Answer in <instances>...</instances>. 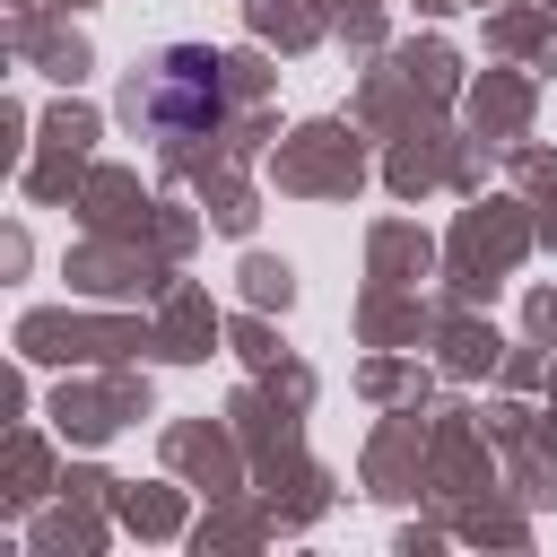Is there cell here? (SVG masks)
I'll list each match as a JSON object with an SVG mask.
<instances>
[{"instance_id":"obj_1","label":"cell","mask_w":557,"mask_h":557,"mask_svg":"<svg viewBox=\"0 0 557 557\" xmlns=\"http://www.w3.org/2000/svg\"><path fill=\"white\" fill-rule=\"evenodd\" d=\"M131 122L139 131H157V139H174V148H191V139H218L226 131V52H209V44H165V52H148L139 70H131Z\"/></svg>"}]
</instances>
